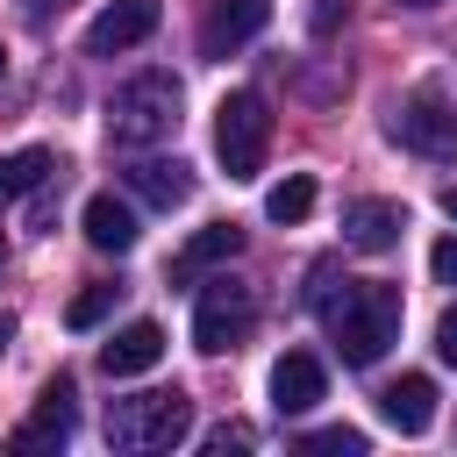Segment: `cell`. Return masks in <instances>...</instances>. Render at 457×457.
<instances>
[{
	"instance_id": "25",
	"label": "cell",
	"mask_w": 457,
	"mask_h": 457,
	"mask_svg": "<svg viewBox=\"0 0 457 457\" xmlns=\"http://www.w3.org/2000/svg\"><path fill=\"white\" fill-rule=\"evenodd\" d=\"M443 214H450V221H457V186H450V193H443Z\"/></svg>"
},
{
	"instance_id": "7",
	"label": "cell",
	"mask_w": 457,
	"mask_h": 457,
	"mask_svg": "<svg viewBox=\"0 0 457 457\" xmlns=\"http://www.w3.org/2000/svg\"><path fill=\"white\" fill-rule=\"evenodd\" d=\"M157 0H107L93 21H86V50L93 57H121V50H136L143 36H157Z\"/></svg>"
},
{
	"instance_id": "27",
	"label": "cell",
	"mask_w": 457,
	"mask_h": 457,
	"mask_svg": "<svg viewBox=\"0 0 457 457\" xmlns=\"http://www.w3.org/2000/svg\"><path fill=\"white\" fill-rule=\"evenodd\" d=\"M0 71H7V50H0Z\"/></svg>"
},
{
	"instance_id": "23",
	"label": "cell",
	"mask_w": 457,
	"mask_h": 457,
	"mask_svg": "<svg viewBox=\"0 0 457 457\" xmlns=\"http://www.w3.org/2000/svg\"><path fill=\"white\" fill-rule=\"evenodd\" d=\"M436 357H443V364H457V307L436 321Z\"/></svg>"
},
{
	"instance_id": "4",
	"label": "cell",
	"mask_w": 457,
	"mask_h": 457,
	"mask_svg": "<svg viewBox=\"0 0 457 457\" xmlns=\"http://www.w3.org/2000/svg\"><path fill=\"white\" fill-rule=\"evenodd\" d=\"M264 150H271V107L257 93H228L214 107V157H221V171L228 179H257Z\"/></svg>"
},
{
	"instance_id": "12",
	"label": "cell",
	"mask_w": 457,
	"mask_h": 457,
	"mask_svg": "<svg viewBox=\"0 0 457 457\" xmlns=\"http://www.w3.org/2000/svg\"><path fill=\"white\" fill-rule=\"evenodd\" d=\"M378 414L400 428V436H421L428 421H436V378H421V371H407V378H393L386 393H378Z\"/></svg>"
},
{
	"instance_id": "21",
	"label": "cell",
	"mask_w": 457,
	"mask_h": 457,
	"mask_svg": "<svg viewBox=\"0 0 457 457\" xmlns=\"http://www.w3.org/2000/svg\"><path fill=\"white\" fill-rule=\"evenodd\" d=\"M200 450H214V457H221V450H250V428H243V421H221V428H207Z\"/></svg>"
},
{
	"instance_id": "5",
	"label": "cell",
	"mask_w": 457,
	"mask_h": 457,
	"mask_svg": "<svg viewBox=\"0 0 457 457\" xmlns=\"http://www.w3.org/2000/svg\"><path fill=\"white\" fill-rule=\"evenodd\" d=\"M386 129H393L400 150H414V157H428V164H457V107H450L436 86L407 93V100L393 107Z\"/></svg>"
},
{
	"instance_id": "6",
	"label": "cell",
	"mask_w": 457,
	"mask_h": 457,
	"mask_svg": "<svg viewBox=\"0 0 457 457\" xmlns=\"http://www.w3.org/2000/svg\"><path fill=\"white\" fill-rule=\"evenodd\" d=\"M250 321H257V300H250V286H243V278H207V286H200V307H193V343H200L207 357L236 350V343L250 336Z\"/></svg>"
},
{
	"instance_id": "11",
	"label": "cell",
	"mask_w": 457,
	"mask_h": 457,
	"mask_svg": "<svg viewBox=\"0 0 457 457\" xmlns=\"http://www.w3.org/2000/svg\"><path fill=\"white\" fill-rule=\"evenodd\" d=\"M321 393H328V378H321V357L314 350H286L271 364V407L278 414H307Z\"/></svg>"
},
{
	"instance_id": "14",
	"label": "cell",
	"mask_w": 457,
	"mask_h": 457,
	"mask_svg": "<svg viewBox=\"0 0 457 457\" xmlns=\"http://www.w3.org/2000/svg\"><path fill=\"white\" fill-rule=\"evenodd\" d=\"M157 357H164V328H157V321H129V328L100 350V371H107V378H136V371H150Z\"/></svg>"
},
{
	"instance_id": "8",
	"label": "cell",
	"mask_w": 457,
	"mask_h": 457,
	"mask_svg": "<svg viewBox=\"0 0 457 457\" xmlns=\"http://www.w3.org/2000/svg\"><path fill=\"white\" fill-rule=\"evenodd\" d=\"M264 21H271V0H214L200 21V57H236Z\"/></svg>"
},
{
	"instance_id": "10",
	"label": "cell",
	"mask_w": 457,
	"mask_h": 457,
	"mask_svg": "<svg viewBox=\"0 0 457 457\" xmlns=\"http://www.w3.org/2000/svg\"><path fill=\"white\" fill-rule=\"evenodd\" d=\"M71 378H50L43 386V400H36V414L14 428V450H64L71 443Z\"/></svg>"
},
{
	"instance_id": "13",
	"label": "cell",
	"mask_w": 457,
	"mask_h": 457,
	"mask_svg": "<svg viewBox=\"0 0 457 457\" xmlns=\"http://www.w3.org/2000/svg\"><path fill=\"white\" fill-rule=\"evenodd\" d=\"M129 193L150 200V207H186L193 200V171L179 157H143V164H129Z\"/></svg>"
},
{
	"instance_id": "17",
	"label": "cell",
	"mask_w": 457,
	"mask_h": 457,
	"mask_svg": "<svg viewBox=\"0 0 457 457\" xmlns=\"http://www.w3.org/2000/svg\"><path fill=\"white\" fill-rule=\"evenodd\" d=\"M50 171H57V157H50L43 143L7 150V157H0V200H21V193H36V186H50Z\"/></svg>"
},
{
	"instance_id": "19",
	"label": "cell",
	"mask_w": 457,
	"mask_h": 457,
	"mask_svg": "<svg viewBox=\"0 0 457 457\" xmlns=\"http://www.w3.org/2000/svg\"><path fill=\"white\" fill-rule=\"evenodd\" d=\"M114 293H121V286H86V293H79V300L64 307V321H71V328H93V321H100V314L114 307Z\"/></svg>"
},
{
	"instance_id": "1",
	"label": "cell",
	"mask_w": 457,
	"mask_h": 457,
	"mask_svg": "<svg viewBox=\"0 0 457 457\" xmlns=\"http://www.w3.org/2000/svg\"><path fill=\"white\" fill-rule=\"evenodd\" d=\"M328 278H336V271L314 264L307 307L328 321L343 364H378V357L400 343V314H407V307H400V286H386V278H343V293H336Z\"/></svg>"
},
{
	"instance_id": "9",
	"label": "cell",
	"mask_w": 457,
	"mask_h": 457,
	"mask_svg": "<svg viewBox=\"0 0 457 457\" xmlns=\"http://www.w3.org/2000/svg\"><path fill=\"white\" fill-rule=\"evenodd\" d=\"M400 228H407V207H400V200H350V207H343V243L364 250V257L393 250Z\"/></svg>"
},
{
	"instance_id": "22",
	"label": "cell",
	"mask_w": 457,
	"mask_h": 457,
	"mask_svg": "<svg viewBox=\"0 0 457 457\" xmlns=\"http://www.w3.org/2000/svg\"><path fill=\"white\" fill-rule=\"evenodd\" d=\"M428 271H436V286H457V236H443L428 250Z\"/></svg>"
},
{
	"instance_id": "24",
	"label": "cell",
	"mask_w": 457,
	"mask_h": 457,
	"mask_svg": "<svg viewBox=\"0 0 457 457\" xmlns=\"http://www.w3.org/2000/svg\"><path fill=\"white\" fill-rule=\"evenodd\" d=\"M7 336H14V321H7V314H0V357H7Z\"/></svg>"
},
{
	"instance_id": "26",
	"label": "cell",
	"mask_w": 457,
	"mask_h": 457,
	"mask_svg": "<svg viewBox=\"0 0 457 457\" xmlns=\"http://www.w3.org/2000/svg\"><path fill=\"white\" fill-rule=\"evenodd\" d=\"M400 7H436V0H400Z\"/></svg>"
},
{
	"instance_id": "18",
	"label": "cell",
	"mask_w": 457,
	"mask_h": 457,
	"mask_svg": "<svg viewBox=\"0 0 457 457\" xmlns=\"http://www.w3.org/2000/svg\"><path fill=\"white\" fill-rule=\"evenodd\" d=\"M264 214H271V221H307V214H314V179H307V171L278 179V186L264 193Z\"/></svg>"
},
{
	"instance_id": "2",
	"label": "cell",
	"mask_w": 457,
	"mask_h": 457,
	"mask_svg": "<svg viewBox=\"0 0 457 457\" xmlns=\"http://www.w3.org/2000/svg\"><path fill=\"white\" fill-rule=\"evenodd\" d=\"M179 129V79L171 71H136L121 93H114V107H107V136L121 143V150H150V143H164Z\"/></svg>"
},
{
	"instance_id": "15",
	"label": "cell",
	"mask_w": 457,
	"mask_h": 457,
	"mask_svg": "<svg viewBox=\"0 0 457 457\" xmlns=\"http://www.w3.org/2000/svg\"><path fill=\"white\" fill-rule=\"evenodd\" d=\"M86 243H93V250H114V257L136 250V214H129L114 193H93V200H86Z\"/></svg>"
},
{
	"instance_id": "3",
	"label": "cell",
	"mask_w": 457,
	"mask_h": 457,
	"mask_svg": "<svg viewBox=\"0 0 457 457\" xmlns=\"http://www.w3.org/2000/svg\"><path fill=\"white\" fill-rule=\"evenodd\" d=\"M193 436V400L171 386V393H129L107 407V443L114 450H171Z\"/></svg>"
},
{
	"instance_id": "20",
	"label": "cell",
	"mask_w": 457,
	"mask_h": 457,
	"mask_svg": "<svg viewBox=\"0 0 457 457\" xmlns=\"http://www.w3.org/2000/svg\"><path fill=\"white\" fill-rule=\"evenodd\" d=\"M307 450H328V457H364V428H314Z\"/></svg>"
},
{
	"instance_id": "28",
	"label": "cell",
	"mask_w": 457,
	"mask_h": 457,
	"mask_svg": "<svg viewBox=\"0 0 457 457\" xmlns=\"http://www.w3.org/2000/svg\"><path fill=\"white\" fill-rule=\"evenodd\" d=\"M0 257H7V243H0Z\"/></svg>"
},
{
	"instance_id": "16",
	"label": "cell",
	"mask_w": 457,
	"mask_h": 457,
	"mask_svg": "<svg viewBox=\"0 0 457 457\" xmlns=\"http://www.w3.org/2000/svg\"><path fill=\"white\" fill-rule=\"evenodd\" d=\"M236 250H243V228H236V221H207V228L171 257V278H200L207 264H221V257H236Z\"/></svg>"
}]
</instances>
